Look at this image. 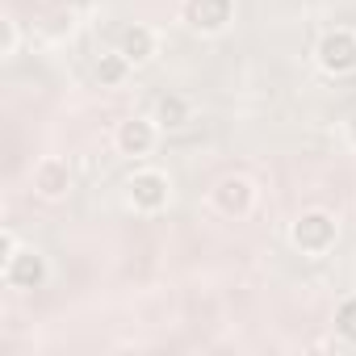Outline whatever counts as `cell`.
<instances>
[{
	"label": "cell",
	"mask_w": 356,
	"mask_h": 356,
	"mask_svg": "<svg viewBox=\"0 0 356 356\" xmlns=\"http://www.w3.org/2000/svg\"><path fill=\"white\" fill-rule=\"evenodd\" d=\"M130 72H134V63H130L118 47H113V51H101L97 63H92V80H97L101 88H126Z\"/></svg>",
	"instance_id": "cell-11"
},
{
	"label": "cell",
	"mask_w": 356,
	"mask_h": 356,
	"mask_svg": "<svg viewBox=\"0 0 356 356\" xmlns=\"http://www.w3.org/2000/svg\"><path fill=\"white\" fill-rule=\"evenodd\" d=\"M72 189H76V172H72V163L63 155H42L34 163V172H30V193L38 202L59 206V202L72 197Z\"/></svg>",
	"instance_id": "cell-8"
},
{
	"label": "cell",
	"mask_w": 356,
	"mask_h": 356,
	"mask_svg": "<svg viewBox=\"0 0 356 356\" xmlns=\"http://www.w3.org/2000/svg\"><path fill=\"white\" fill-rule=\"evenodd\" d=\"M343 143H348V147L356 151V109H352V113L343 118Z\"/></svg>",
	"instance_id": "cell-15"
},
{
	"label": "cell",
	"mask_w": 356,
	"mask_h": 356,
	"mask_svg": "<svg viewBox=\"0 0 356 356\" xmlns=\"http://www.w3.org/2000/svg\"><path fill=\"white\" fill-rule=\"evenodd\" d=\"M289 243L298 256L306 260H323L335 252L339 243V214L323 210V206H306L293 222H289Z\"/></svg>",
	"instance_id": "cell-1"
},
{
	"label": "cell",
	"mask_w": 356,
	"mask_h": 356,
	"mask_svg": "<svg viewBox=\"0 0 356 356\" xmlns=\"http://www.w3.org/2000/svg\"><path fill=\"white\" fill-rule=\"evenodd\" d=\"M159 122L151 118V113H130V118H122L118 126H113V134H109V143H113V151L122 155V159H147V155H155V147H159Z\"/></svg>",
	"instance_id": "cell-7"
},
{
	"label": "cell",
	"mask_w": 356,
	"mask_h": 356,
	"mask_svg": "<svg viewBox=\"0 0 356 356\" xmlns=\"http://www.w3.org/2000/svg\"><path fill=\"white\" fill-rule=\"evenodd\" d=\"M17 243H22V239L13 235V227H0V260H5V256L17 248Z\"/></svg>",
	"instance_id": "cell-14"
},
{
	"label": "cell",
	"mask_w": 356,
	"mask_h": 356,
	"mask_svg": "<svg viewBox=\"0 0 356 356\" xmlns=\"http://www.w3.org/2000/svg\"><path fill=\"white\" fill-rule=\"evenodd\" d=\"M176 17L197 38H218L235 26L239 0H176Z\"/></svg>",
	"instance_id": "cell-4"
},
{
	"label": "cell",
	"mask_w": 356,
	"mask_h": 356,
	"mask_svg": "<svg viewBox=\"0 0 356 356\" xmlns=\"http://www.w3.org/2000/svg\"><path fill=\"white\" fill-rule=\"evenodd\" d=\"M331 327H335V339L343 348L356 352V293H343L335 302V314H331Z\"/></svg>",
	"instance_id": "cell-12"
},
{
	"label": "cell",
	"mask_w": 356,
	"mask_h": 356,
	"mask_svg": "<svg viewBox=\"0 0 356 356\" xmlns=\"http://www.w3.org/2000/svg\"><path fill=\"white\" fill-rule=\"evenodd\" d=\"M206 202H210V210L218 218L243 222L260 206V185L252 181V176H243V172H227V176H218V181L210 185V197Z\"/></svg>",
	"instance_id": "cell-3"
},
{
	"label": "cell",
	"mask_w": 356,
	"mask_h": 356,
	"mask_svg": "<svg viewBox=\"0 0 356 356\" xmlns=\"http://www.w3.org/2000/svg\"><path fill=\"white\" fill-rule=\"evenodd\" d=\"M122 197H126V206H130L134 214L155 218V214H163V210L172 206V176H168L163 168L143 163V168H134V172L126 176Z\"/></svg>",
	"instance_id": "cell-2"
},
{
	"label": "cell",
	"mask_w": 356,
	"mask_h": 356,
	"mask_svg": "<svg viewBox=\"0 0 356 356\" xmlns=\"http://www.w3.org/2000/svg\"><path fill=\"white\" fill-rule=\"evenodd\" d=\"M193 101L185 97V92H163L159 101H155V109H151V118L159 122V130L163 134H176V130H185L189 122H193Z\"/></svg>",
	"instance_id": "cell-10"
},
{
	"label": "cell",
	"mask_w": 356,
	"mask_h": 356,
	"mask_svg": "<svg viewBox=\"0 0 356 356\" xmlns=\"http://www.w3.org/2000/svg\"><path fill=\"white\" fill-rule=\"evenodd\" d=\"M314 63L323 76L343 80L356 76V30L352 26H331L318 42H314Z\"/></svg>",
	"instance_id": "cell-6"
},
{
	"label": "cell",
	"mask_w": 356,
	"mask_h": 356,
	"mask_svg": "<svg viewBox=\"0 0 356 356\" xmlns=\"http://www.w3.org/2000/svg\"><path fill=\"white\" fill-rule=\"evenodd\" d=\"M0 281L13 293H34L51 281V260L47 252H38L34 243H17L5 260H0Z\"/></svg>",
	"instance_id": "cell-5"
},
{
	"label": "cell",
	"mask_w": 356,
	"mask_h": 356,
	"mask_svg": "<svg viewBox=\"0 0 356 356\" xmlns=\"http://www.w3.org/2000/svg\"><path fill=\"white\" fill-rule=\"evenodd\" d=\"M113 47H118L134 67H147V63L159 55V30L147 26V22H130V26H122V34H118Z\"/></svg>",
	"instance_id": "cell-9"
},
{
	"label": "cell",
	"mask_w": 356,
	"mask_h": 356,
	"mask_svg": "<svg viewBox=\"0 0 356 356\" xmlns=\"http://www.w3.org/2000/svg\"><path fill=\"white\" fill-rule=\"evenodd\" d=\"M22 51V30L13 17H0V59H13Z\"/></svg>",
	"instance_id": "cell-13"
}]
</instances>
